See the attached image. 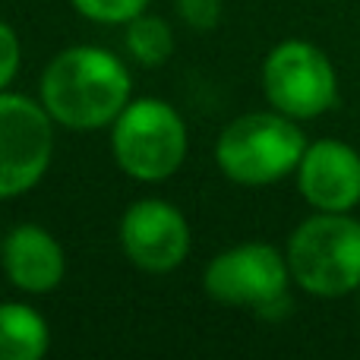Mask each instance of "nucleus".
<instances>
[{
  "mask_svg": "<svg viewBox=\"0 0 360 360\" xmlns=\"http://www.w3.org/2000/svg\"><path fill=\"white\" fill-rule=\"evenodd\" d=\"M0 269L16 291L38 297L60 288L67 275V253L48 228L22 221L0 240Z\"/></svg>",
  "mask_w": 360,
  "mask_h": 360,
  "instance_id": "9d476101",
  "label": "nucleus"
},
{
  "mask_svg": "<svg viewBox=\"0 0 360 360\" xmlns=\"http://www.w3.org/2000/svg\"><path fill=\"white\" fill-rule=\"evenodd\" d=\"M48 348V319L25 300H0V360H41Z\"/></svg>",
  "mask_w": 360,
  "mask_h": 360,
  "instance_id": "9b49d317",
  "label": "nucleus"
},
{
  "mask_svg": "<svg viewBox=\"0 0 360 360\" xmlns=\"http://www.w3.org/2000/svg\"><path fill=\"white\" fill-rule=\"evenodd\" d=\"M291 269L278 247L247 240L212 256L202 288L215 304L253 310L259 319H285L294 310Z\"/></svg>",
  "mask_w": 360,
  "mask_h": 360,
  "instance_id": "39448f33",
  "label": "nucleus"
},
{
  "mask_svg": "<svg viewBox=\"0 0 360 360\" xmlns=\"http://www.w3.org/2000/svg\"><path fill=\"white\" fill-rule=\"evenodd\" d=\"M127 63L98 44H70L48 60L38 79V101L57 127L73 133L105 130L130 105Z\"/></svg>",
  "mask_w": 360,
  "mask_h": 360,
  "instance_id": "f257e3e1",
  "label": "nucleus"
},
{
  "mask_svg": "<svg viewBox=\"0 0 360 360\" xmlns=\"http://www.w3.org/2000/svg\"><path fill=\"white\" fill-rule=\"evenodd\" d=\"M224 4L221 0H177V16L193 32H212L221 22Z\"/></svg>",
  "mask_w": 360,
  "mask_h": 360,
  "instance_id": "2eb2a0df",
  "label": "nucleus"
},
{
  "mask_svg": "<svg viewBox=\"0 0 360 360\" xmlns=\"http://www.w3.org/2000/svg\"><path fill=\"white\" fill-rule=\"evenodd\" d=\"M19 63H22V41H19L16 29L0 19V92L16 82Z\"/></svg>",
  "mask_w": 360,
  "mask_h": 360,
  "instance_id": "4468645a",
  "label": "nucleus"
},
{
  "mask_svg": "<svg viewBox=\"0 0 360 360\" xmlns=\"http://www.w3.org/2000/svg\"><path fill=\"white\" fill-rule=\"evenodd\" d=\"M307 136L300 120L281 111H250L234 117L215 139V165L237 186H272L294 174Z\"/></svg>",
  "mask_w": 360,
  "mask_h": 360,
  "instance_id": "f03ea898",
  "label": "nucleus"
},
{
  "mask_svg": "<svg viewBox=\"0 0 360 360\" xmlns=\"http://www.w3.org/2000/svg\"><path fill=\"white\" fill-rule=\"evenodd\" d=\"M54 120L38 98L0 92V202L41 184L54 158Z\"/></svg>",
  "mask_w": 360,
  "mask_h": 360,
  "instance_id": "0eeeda50",
  "label": "nucleus"
},
{
  "mask_svg": "<svg viewBox=\"0 0 360 360\" xmlns=\"http://www.w3.org/2000/svg\"><path fill=\"white\" fill-rule=\"evenodd\" d=\"M262 92L269 108L294 120L323 117L338 101L335 63L304 38L278 41L262 60Z\"/></svg>",
  "mask_w": 360,
  "mask_h": 360,
  "instance_id": "423d86ee",
  "label": "nucleus"
},
{
  "mask_svg": "<svg viewBox=\"0 0 360 360\" xmlns=\"http://www.w3.org/2000/svg\"><path fill=\"white\" fill-rule=\"evenodd\" d=\"M124 51L139 67L155 70L168 63L174 54V29H171L168 19L146 10L124 25Z\"/></svg>",
  "mask_w": 360,
  "mask_h": 360,
  "instance_id": "f8f14e48",
  "label": "nucleus"
},
{
  "mask_svg": "<svg viewBox=\"0 0 360 360\" xmlns=\"http://www.w3.org/2000/svg\"><path fill=\"white\" fill-rule=\"evenodd\" d=\"M294 174L313 212H354L360 205V152L342 139L307 143Z\"/></svg>",
  "mask_w": 360,
  "mask_h": 360,
  "instance_id": "1a4fd4ad",
  "label": "nucleus"
},
{
  "mask_svg": "<svg viewBox=\"0 0 360 360\" xmlns=\"http://www.w3.org/2000/svg\"><path fill=\"white\" fill-rule=\"evenodd\" d=\"M82 19L98 25H127L133 16L149 10V0H70Z\"/></svg>",
  "mask_w": 360,
  "mask_h": 360,
  "instance_id": "ddd939ff",
  "label": "nucleus"
},
{
  "mask_svg": "<svg viewBox=\"0 0 360 360\" xmlns=\"http://www.w3.org/2000/svg\"><path fill=\"white\" fill-rule=\"evenodd\" d=\"M108 130L114 165L139 184H162L174 177L190 152V133L180 111L155 95L130 98Z\"/></svg>",
  "mask_w": 360,
  "mask_h": 360,
  "instance_id": "20e7f679",
  "label": "nucleus"
},
{
  "mask_svg": "<svg viewBox=\"0 0 360 360\" xmlns=\"http://www.w3.org/2000/svg\"><path fill=\"white\" fill-rule=\"evenodd\" d=\"M124 256L149 275H168L190 256V221L174 202L162 196L136 199L124 209L117 224Z\"/></svg>",
  "mask_w": 360,
  "mask_h": 360,
  "instance_id": "6e6552de",
  "label": "nucleus"
},
{
  "mask_svg": "<svg viewBox=\"0 0 360 360\" xmlns=\"http://www.w3.org/2000/svg\"><path fill=\"white\" fill-rule=\"evenodd\" d=\"M291 281L313 297H348L360 288V221L351 212H313L288 237Z\"/></svg>",
  "mask_w": 360,
  "mask_h": 360,
  "instance_id": "7ed1b4c3",
  "label": "nucleus"
},
{
  "mask_svg": "<svg viewBox=\"0 0 360 360\" xmlns=\"http://www.w3.org/2000/svg\"><path fill=\"white\" fill-rule=\"evenodd\" d=\"M357 310H360V288H357Z\"/></svg>",
  "mask_w": 360,
  "mask_h": 360,
  "instance_id": "dca6fc26",
  "label": "nucleus"
}]
</instances>
